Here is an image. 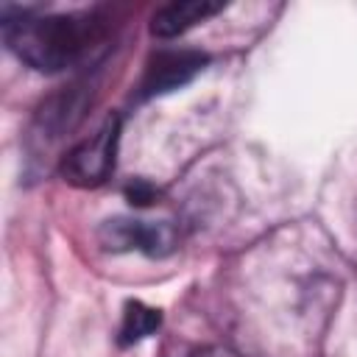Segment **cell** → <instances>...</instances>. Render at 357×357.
Masks as SVG:
<instances>
[{
    "label": "cell",
    "mask_w": 357,
    "mask_h": 357,
    "mask_svg": "<svg viewBox=\"0 0 357 357\" xmlns=\"http://www.w3.org/2000/svg\"><path fill=\"white\" fill-rule=\"evenodd\" d=\"M159 310L153 307H145L139 301H131L126 307V315H123V324H120V343L128 346V343H137L142 340L145 335H151L156 326H159Z\"/></svg>",
    "instance_id": "8992f818"
},
{
    "label": "cell",
    "mask_w": 357,
    "mask_h": 357,
    "mask_svg": "<svg viewBox=\"0 0 357 357\" xmlns=\"http://www.w3.org/2000/svg\"><path fill=\"white\" fill-rule=\"evenodd\" d=\"M103 245L123 251L139 248L148 254H165L173 245V231L165 223H139V220H109L103 226Z\"/></svg>",
    "instance_id": "277c9868"
},
{
    "label": "cell",
    "mask_w": 357,
    "mask_h": 357,
    "mask_svg": "<svg viewBox=\"0 0 357 357\" xmlns=\"http://www.w3.org/2000/svg\"><path fill=\"white\" fill-rule=\"evenodd\" d=\"M206 56L195 53V50H162L156 53L148 67H145V78H142V95H162L170 89L184 86L198 70H204Z\"/></svg>",
    "instance_id": "3957f363"
},
{
    "label": "cell",
    "mask_w": 357,
    "mask_h": 357,
    "mask_svg": "<svg viewBox=\"0 0 357 357\" xmlns=\"http://www.w3.org/2000/svg\"><path fill=\"white\" fill-rule=\"evenodd\" d=\"M220 8H223V3H218V0H176V3H167L153 14L151 33L159 36V39L178 36V33L190 31L192 25L204 22L206 17L218 14Z\"/></svg>",
    "instance_id": "5b68a950"
},
{
    "label": "cell",
    "mask_w": 357,
    "mask_h": 357,
    "mask_svg": "<svg viewBox=\"0 0 357 357\" xmlns=\"http://www.w3.org/2000/svg\"><path fill=\"white\" fill-rule=\"evenodd\" d=\"M117 137H120V117H106V123L81 145H75L64 162L61 176L64 181L75 187H98L109 178L114 170V153H117Z\"/></svg>",
    "instance_id": "7a4b0ae2"
},
{
    "label": "cell",
    "mask_w": 357,
    "mask_h": 357,
    "mask_svg": "<svg viewBox=\"0 0 357 357\" xmlns=\"http://www.w3.org/2000/svg\"><path fill=\"white\" fill-rule=\"evenodd\" d=\"M103 33L106 25L95 14H22L3 22L6 45L42 73H59L84 61L103 42Z\"/></svg>",
    "instance_id": "6da1fadb"
}]
</instances>
